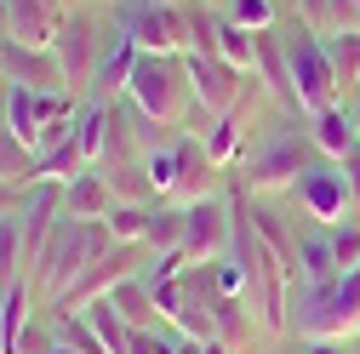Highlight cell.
I'll use <instances>...</instances> for the list:
<instances>
[{
  "label": "cell",
  "mask_w": 360,
  "mask_h": 354,
  "mask_svg": "<svg viewBox=\"0 0 360 354\" xmlns=\"http://www.w3.org/2000/svg\"><path fill=\"white\" fill-rule=\"evenodd\" d=\"M115 251V240H109V229L103 223H75V217H63V223L52 229V240H46V251H40V263H34V275H29V286H34V297H46V308L92 269L98 257H109Z\"/></svg>",
  "instance_id": "obj_1"
},
{
  "label": "cell",
  "mask_w": 360,
  "mask_h": 354,
  "mask_svg": "<svg viewBox=\"0 0 360 354\" xmlns=\"http://www.w3.org/2000/svg\"><path fill=\"white\" fill-rule=\"evenodd\" d=\"M314 160H321V149L309 143V120H303V131H275V138H263V143L246 149V160L235 166L240 171L235 189H246V195H292L297 177Z\"/></svg>",
  "instance_id": "obj_2"
},
{
  "label": "cell",
  "mask_w": 360,
  "mask_h": 354,
  "mask_svg": "<svg viewBox=\"0 0 360 354\" xmlns=\"http://www.w3.org/2000/svg\"><path fill=\"white\" fill-rule=\"evenodd\" d=\"M126 98L138 103L149 120H160L166 131H177V138H184L189 120H195V92H189L184 58H155V52H143V58H138V69H131Z\"/></svg>",
  "instance_id": "obj_3"
},
{
  "label": "cell",
  "mask_w": 360,
  "mask_h": 354,
  "mask_svg": "<svg viewBox=\"0 0 360 354\" xmlns=\"http://www.w3.org/2000/svg\"><path fill=\"white\" fill-rule=\"evenodd\" d=\"M281 46H286V63H292V86H297V103H303V114H321V109L343 103V92H338V74H332V58H326V40L314 34L309 23L281 18Z\"/></svg>",
  "instance_id": "obj_4"
},
{
  "label": "cell",
  "mask_w": 360,
  "mask_h": 354,
  "mask_svg": "<svg viewBox=\"0 0 360 354\" xmlns=\"http://www.w3.org/2000/svg\"><path fill=\"white\" fill-rule=\"evenodd\" d=\"M52 52H58V63H63L69 92H75V98H80V92H92V86H98V69H103V58H109V34H103L98 12H92V6L69 12V18L58 23Z\"/></svg>",
  "instance_id": "obj_5"
},
{
  "label": "cell",
  "mask_w": 360,
  "mask_h": 354,
  "mask_svg": "<svg viewBox=\"0 0 360 354\" xmlns=\"http://www.w3.org/2000/svg\"><path fill=\"white\" fill-rule=\"evenodd\" d=\"M297 211L314 217L321 229H338L354 217V200H349V183H343V166L338 160H314L303 177H297V189H292Z\"/></svg>",
  "instance_id": "obj_6"
},
{
  "label": "cell",
  "mask_w": 360,
  "mask_h": 354,
  "mask_svg": "<svg viewBox=\"0 0 360 354\" xmlns=\"http://www.w3.org/2000/svg\"><path fill=\"white\" fill-rule=\"evenodd\" d=\"M177 251L189 263H217V257L235 251V206H229V195L189 206V229H184V246Z\"/></svg>",
  "instance_id": "obj_7"
},
{
  "label": "cell",
  "mask_w": 360,
  "mask_h": 354,
  "mask_svg": "<svg viewBox=\"0 0 360 354\" xmlns=\"http://www.w3.org/2000/svg\"><path fill=\"white\" fill-rule=\"evenodd\" d=\"M184 74H189V92H195V109L200 114H229L235 103H240V92H246V74L235 69V63H223V58H195V52H184Z\"/></svg>",
  "instance_id": "obj_8"
},
{
  "label": "cell",
  "mask_w": 360,
  "mask_h": 354,
  "mask_svg": "<svg viewBox=\"0 0 360 354\" xmlns=\"http://www.w3.org/2000/svg\"><path fill=\"white\" fill-rule=\"evenodd\" d=\"M0 80L6 86H29V92H69L58 52L52 46H18V40H0Z\"/></svg>",
  "instance_id": "obj_9"
},
{
  "label": "cell",
  "mask_w": 360,
  "mask_h": 354,
  "mask_svg": "<svg viewBox=\"0 0 360 354\" xmlns=\"http://www.w3.org/2000/svg\"><path fill=\"white\" fill-rule=\"evenodd\" d=\"M229 189H223V166L206 155L200 138H177V183H172V200L177 206H200V200H223Z\"/></svg>",
  "instance_id": "obj_10"
},
{
  "label": "cell",
  "mask_w": 360,
  "mask_h": 354,
  "mask_svg": "<svg viewBox=\"0 0 360 354\" xmlns=\"http://www.w3.org/2000/svg\"><path fill=\"white\" fill-rule=\"evenodd\" d=\"M126 34L138 40V52H155V58H184L189 52V29H184V6H149L126 23Z\"/></svg>",
  "instance_id": "obj_11"
},
{
  "label": "cell",
  "mask_w": 360,
  "mask_h": 354,
  "mask_svg": "<svg viewBox=\"0 0 360 354\" xmlns=\"http://www.w3.org/2000/svg\"><path fill=\"white\" fill-rule=\"evenodd\" d=\"M338 280H343V263H338V251H332V229H309V235L297 240V286L326 291V286H338Z\"/></svg>",
  "instance_id": "obj_12"
},
{
  "label": "cell",
  "mask_w": 360,
  "mask_h": 354,
  "mask_svg": "<svg viewBox=\"0 0 360 354\" xmlns=\"http://www.w3.org/2000/svg\"><path fill=\"white\" fill-rule=\"evenodd\" d=\"M115 206V189H109V177L92 166V171H80L75 183H63V217H75V223H103Z\"/></svg>",
  "instance_id": "obj_13"
},
{
  "label": "cell",
  "mask_w": 360,
  "mask_h": 354,
  "mask_svg": "<svg viewBox=\"0 0 360 354\" xmlns=\"http://www.w3.org/2000/svg\"><path fill=\"white\" fill-rule=\"evenodd\" d=\"M138 40H131L126 29H115V46H109V58H103V69H98V86H92V103H120L126 98V86H131V69H138Z\"/></svg>",
  "instance_id": "obj_14"
},
{
  "label": "cell",
  "mask_w": 360,
  "mask_h": 354,
  "mask_svg": "<svg viewBox=\"0 0 360 354\" xmlns=\"http://www.w3.org/2000/svg\"><path fill=\"white\" fill-rule=\"evenodd\" d=\"M309 143L321 149V160H343V155L360 143V131H354L349 109L332 103V109H321V114H309Z\"/></svg>",
  "instance_id": "obj_15"
},
{
  "label": "cell",
  "mask_w": 360,
  "mask_h": 354,
  "mask_svg": "<svg viewBox=\"0 0 360 354\" xmlns=\"http://www.w3.org/2000/svg\"><path fill=\"white\" fill-rule=\"evenodd\" d=\"M184 229H189V206L160 200V206L149 211V235H143V246H149L155 257H166V251H177V246H184Z\"/></svg>",
  "instance_id": "obj_16"
},
{
  "label": "cell",
  "mask_w": 360,
  "mask_h": 354,
  "mask_svg": "<svg viewBox=\"0 0 360 354\" xmlns=\"http://www.w3.org/2000/svg\"><path fill=\"white\" fill-rule=\"evenodd\" d=\"M75 143L86 155V166H103V149H109V103H80V120H75Z\"/></svg>",
  "instance_id": "obj_17"
},
{
  "label": "cell",
  "mask_w": 360,
  "mask_h": 354,
  "mask_svg": "<svg viewBox=\"0 0 360 354\" xmlns=\"http://www.w3.org/2000/svg\"><path fill=\"white\" fill-rule=\"evenodd\" d=\"M98 171L109 177L115 200H126V206H155L160 200L155 183H149V171H143V160H120V166H98Z\"/></svg>",
  "instance_id": "obj_18"
},
{
  "label": "cell",
  "mask_w": 360,
  "mask_h": 354,
  "mask_svg": "<svg viewBox=\"0 0 360 354\" xmlns=\"http://www.w3.org/2000/svg\"><path fill=\"white\" fill-rule=\"evenodd\" d=\"M326 58H332V74H338V92L360 98V29L354 34H332L326 40Z\"/></svg>",
  "instance_id": "obj_19"
},
{
  "label": "cell",
  "mask_w": 360,
  "mask_h": 354,
  "mask_svg": "<svg viewBox=\"0 0 360 354\" xmlns=\"http://www.w3.org/2000/svg\"><path fill=\"white\" fill-rule=\"evenodd\" d=\"M155 206H160V200H155ZM155 206H126V200H115L109 217H103L109 240H115V246H143V235H149V211H155Z\"/></svg>",
  "instance_id": "obj_20"
},
{
  "label": "cell",
  "mask_w": 360,
  "mask_h": 354,
  "mask_svg": "<svg viewBox=\"0 0 360 354\" xmlns=\"http://www.w3.org/2000/svg\"><path fill=\"white\" fill-rule=\"evenodd\" d=\"M0 177H6V183H29V189H34V177H40V155L29 143H18L6 126H0Z\"/></svg>",
  "instance_id": "obj_21"
},
{
  "label": "cell",
  "mask_w": 360,
  "mask_h": 354,
  "mask_svg": "<svg viewBox=\"0 0 360 354\" xmlns=\"http://www.w3.org/2000/svg\"><path fill=\"white\" fill-rule=\"evenodd\" d=\"M217 58H223V63H235L240 74H252V63H257V34L223 18V23H217Z\"/></svg>",
  "instance_id": "obj_22"
},
{
  "label": "cell",
  "mask_w": 360,
  "mask_h": 354,
  "mask_svg": "<svg viewBox=\"0 0 360 354\" xmlns=\"http://www.w3.org/2000/svg\"><path fill=\"white\" fill-rule=\"evenodd\" d=\"M80 171H92V166H86L80 143L69 138V143H58V149H46V155H40V177H34V183H75Z\"/></svg>",
  "instance_id": "obj_23"
},
{
  "label": "cell",
  "mask_w": 360,
  "mask_h": 354,
  "mask_svg": "<svg viewBox=\"0 0 360 354\" xmlns=\"http://www.w3.org/2000/svg\"><path fill=\"white\" fill-rule=\"evenodd\" d=\"M223 18L240 23V29H252V34H263V29L281 23V6H275V0H229V6H223Z\"/></svg>",
  "instance_id": "obj_24"
},
{
  "label": "cell",
  "mask_w": 360,
  "mask_h": 354,
  "mask_svg": "<svg viewBox=\"0 0 360 354\" xmlns=\"http://www.w3.org/2000/svg\"><path fill=\"white\" fill-rule=\"evenodd\" d=\"M52 332H58L69 348H80V354H109V343L92 332V320H86V315H52Z\"/></svg>",
  "instance_id": "obj_25"
},
{
  "label": "cell",
  "mask_w": 360,
  "mask_h": 354,
  "mask_svg": "<svg viewBox=\"0 0 360 354\" xmlns=\"http://www.w3.org/2000/svg\"><path fill=\"white\" fill-rule=\"evenodd\" d=\"M143 171H149L155 195H160V200H172V183H177V143H166V149H149V155H143Z\"/></svg>",
  "instance_id": "obj_26"
},
{
  "label": "cell",
  "mask_w": 360,
  "mask_h": 354,
  "mask_svg": "<svg viewBox=\"0 0 360 354\" xmlns=\"http://www.w3.org/2000/svg\"><path fill=\"white\" fill-rule=\"evenodd\" d=\"M29 200H34L29 183H6V177H0V223H6V217H23Z\"/></svg>",
  "instance_id": "obj_27"
},
{
  "label": "cell",
  "mask_w": 360,
  "mask_h": 354,
  "mask_svg": "<svg viewBox=\"0 0 360 354\" xmlns=\"http://www.w3.org/2000/svg\"><path fill=\"white\" fill-rule=\"evenodd\" d=\"M52 343H58V332H46V326H34V320H29L12 354H52Z\"/></svg>",
  "instance_id": "obj_28"
},
{
  "label": "cell",
  "mask_w": 360,
  "mask_h": 354,
  "mask_svg": "<svg viewBox=\"0 0 360 354\" xmlns=\"http://www.w3.org/2000/svg\"><path fill=\"white\" fill-rule=\"evenodd\" d=\"M338 166H343V183H349V200H354V217H360V143H354Z\"/></svg>",
  "instance_id": "obj_29"
},
{
  "label": "cell",
  "mask_w": 360,
  "mask_h": 354,
  "mask_svg": "<svg viewBox=\"0 0 360 354\" xmlns=\"http://www.w3.org/2000/svg\"><path fill=\"white\" fill-rule=\"evenodd\" d=\"M303 354H349V337H303Z\"/></svg>",
  "instance_id": "obj_30"
},
{
  "label": "cell",
  "mask_w": 360,
  "mask_h": 354,
  "mask_svg": "<svg viewBox=\"0 0 360 354\" xmlns=\"http://www.w3.org/2000/svg\"><path fill=\"white\" fill-rule=\"evenodd\" d=\"M46 6H52V18H58V23H63V18H69V12H80V0H46Z\"/></svg>",
  "instance_id": "obj_31"
},
{
  "label": "cell",
  "mask_w": 360,
  "mask_h": 354,
  "mask_svg": "<svg viewBox=\"0 0 360 354\" xmlns=\"http://www.w3.org/2000/svg\"><path fill=\"white\" fill-rule=\"evenodd\" d=\"M206 354H235V348H229V343H217V337H212V343H206Z\"/></svg>",
  "instance_id": "obj_32"
},
{
  "label": "cell",
  "mask_w": 360,
  "mask_h": 354,
  "mask_svg": "<svg viewBox=\"0 0 360 354\" xmlns=\"http://www.w3.org/2000/svg\"><path fill=\"white\" fill-rule=\"evenodd\" d=\"M52 354H80V348H69V343H63V337H58V343H52Z\"/></svg>",
  "instance_id": "obj_33"
},
{
  "label": "cell",
  "mask_w": 360,
  "mask_h": 354,
  "mask_svg": "<svg viewBox=\"0 0 360 354\" xmlns=\"http://www.w3.org/2000/svg\"><path fill=\"white\" fill-rule=\"evenodd\" d=\"M349 120H354V131H360V98H354V103H349Z\"/></svg>",
  "instance_id": "obj_34"
},
{
  "label": "cell",
  "mask_w": 360,
  "mask_h": 354,
  "mask_svg": "<svg viewBox=\"0 0 360 354\" xmlns=\"http://www.w3.org/2000/svg\"><path fill=\"white\" fill-rule=\"evenodd\" d=\"M149 6H189V0H149Z\"/></svg>",
  "instance_id": "obj_35"
},
{
  "label": "cell",
  "mask_w": 360,
  "mask_h": 354,
  "mask_svg": "<svg viewBox=\"0 0 360 354\" xmlns=\"http://www.w3.org/2000/svg\"><path fill=\"white\" fill-rule=\"evenodd\" d=\"M92 6H126V0H92Z\"/></svg>",
  "instance_id": "obj_36"
},
{
  "label": "cell",
  "mask_w": 360,
  "mask_h": 354,
  "mask_svg": "<svg viewBox=\"0 0 360 354\" xmlns=\"http://www.w3.org/2000/svg\"><path fill=\"white\" fill-rule=\"evenodd\" d=\"M206 6H212V12H223V6H229V0H206Z\"/></svg>",
  "instance_id": "obj_37"
},
{
  "label": "cell",
  "mask_w": 360,
  "mask_h": 354,
  "mask_svg": "<svg viewBox=\"0 0 360 354\" xmlns=\"http://www.w3.org/2000/svg\"><path fill=\"white\" fill-rule=\"evenodd\" d=\"M0 297H6V280H0Z\"/></svg>",
  "instance_id": "obj_38"
},
{
  "label": "cell",
  "mask_w": 360,
  "mask_h": 354,
  "mask_svg": "<svg viewBox=\"0 0 360 354\" xmlns=\"http://www.w3.org/2000/svg\"><path fill=\"white\" fill-rule=\"evenodd\" d=\"M0 98H6V86H0Z\"/></svg>",
  "instance_id": "obj_39"
},
{
  "label": "cell",
  "mask_w": 360,
  "mask_h": 354,
  "mask_svg": "<svg viewBox=\"0 0 360 354\" xmlns=\"http://www.w3.org/2000/svg\"><path fill=\"white\" fill-rule=\"evenodd\" d=\"M0 86H6V80H0Z\"/></svg>",
  "instance_id": "obj_40"
}]
</instances>
